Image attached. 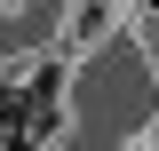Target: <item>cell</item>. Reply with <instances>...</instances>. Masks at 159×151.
Wrapping results in <instances>:
<instances>
[{"label": "cell", "mask_w": 159, "mask_h": 151, "mask_svg": "<svg viewBox=\"0 0 159 151\" xmlns=\"http://www.w3.org/2000/svg\"><path fill=\"white\" fill-rule=\"evenodd\" d=\"M119 16H127L119 0H72V8H64V40H56V56L72 64V56H88V48H103V40L119 32Z\"/></svg>", "instance_id": "6da1fadb"}, {"label": "cell", "mask_w": 159, "mask_h": 151, "mask_svg": "<svg viewBox=\"0 0 159 151\" xmlns=\"http://www.w3.org/2000/svg\"><path fill=\"white\" fill-rule=\"evenodd\" d=\"M0 8H24V0H0Z\"/></svg>", "instance_id": "7a4b0ae2"}]
</instances>
